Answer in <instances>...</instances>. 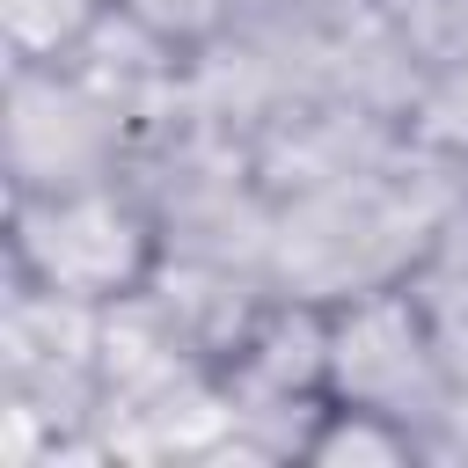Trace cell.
I'll return each mask as SVG.
<instances>
[{
    "mask_svg": "<svg viewBox=\"0 0 468 468\" xmlns=\"http://www.w3.org/2000/svg\"><path fill=\"white\" fill-rule=\"evenodd\" d=\"M117 7H124L139 29H154L161 44H176L183 58L234 22V0H117Z\"/></svg>",
    "mask_w": 468,
    "mask_h": 468,
    "instance_id": "cell-5",
    "label": "cell"
},
{
    "mask_svg": "<svg viewBox=\"0 0 468 468\" xmlns=\"http://www.w3.org/2000/svg\"><path fill=\"white\" fill-rule=\"evenodd\" d=\"M102 15H110V0H0L7 66H22V58H73L95 37Z\"/></svg>",
    "mask_w": 468,
    "mask_h": 468,
    "instance_id": "cell-4",
    "label": "cell"
},
{
    "mask_svg": "<svg viewBox=\"0 0 468 468\" xmlns=\"http://www.w3.org/2000/svg\"><path fill=\"white\" fill-rule=\"evenodd\" d=\"M234 7H263V15H336V7H358V0H234Z\"/></svg>",
    "mask_w": 468,
    "mask_h": 468,
    "instance_id": "cell-6",
    "label": "cell"
},
{
    "mask_svg": "<svg viewBox=\"0 0 468 468\" xmlns=\"http://www.w3.org/2000/svg\"><path fill=\"white\" fill-rule=\"evenodd\" d=\"M154 263L161 219L124 176L66 197H7V271L58 300L117 307L154 278Z\"/></svg>",
    "mask_w": 468,
    "mask_h": 468,
    "instance_id": "cell-3",
    "label": "cell"
},
{
    "mask_svg": "<svg viewBox=\"0 0 468 468\" xmlns=\"http://www.w3.org/2000/svg\"><path fill=\"white\" fill-rule=\"evenodd\" d=\"M461 219H468V212H461Z\"/></svg>",
    "mask_w": 468,
    "mask_h": 468,
    "instance_id": "cell-7",
    "label": "cell"
},
{
    "mask_svg": "<svg viewBox=\"0 0 468 468\" xmlns=\"http://www.w3.org/2000/svg\"><path fill=\"white\" fill-rule=\"evenodd\" d=\"M139 139V110L110 95L73 58H22L7 66V124H0V168L7 197H66L117 183Z\"/></svg>",
    "mask_w": 468,
    "mask_h": 468,
    "instance_id": "cell-2",
    "label": "cell"
},
{
    "mask_svg": "<svg viewBox=\"0 0 468 468\" xmlns=\"http://www.w3.org/2000/svg\"><path fill=\"white\" fill-rule=\"evenodd\" d=\"M329 402L395 424L417 446V461L439 453L468 388L453 380V366H446V351H439L410 285L329 307Z\"/></svg>",
    "mask_w": 468,
    "mask_h": 468,
    "instance_id": "cell-1",
    "label": "cell"
}]
</instances>
